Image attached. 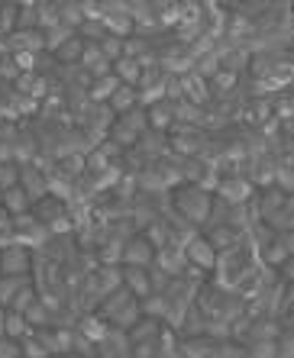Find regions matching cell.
<instances>
[{
    "label": "cell",
    "mask_w": 294,
    "mask_h": 358,
    "mask_svg": "<svg viewBox=\"0 0 294 358\" xmlns=\"http://www.w3.org/2000/svg\"><path fill=\"white\" fill-rule=\"evenodd\" d=\"M281 329H291V333H294V307L285 310V323H281Z\"/></svg>",
    "instance_id": "obj_39"
},
{
    "label": "cell",
    "mask_w": 294,
    "mask_h": 358,
    "mask_svg": "<svg viewBox=\"0 0 294 358\" xmlns=\"http://www.w3.org/2000/svg\"><path fill=\"white\" fill-rule=\"evenodd\" d=\"M246 355L249 358H278L275 342H246Z\"/></svg>",
    "instance_id": "obj_32"
},
{
    "label": "cell",
    "mask_w": 294,
    "mask_h": 358,
    "mask_svg": "<svg viewBox=\"0 0 294 358\" xmlns=\"http://www.w3.org/2000/svg\"><path fill=\"white\" fill-rule=\"evenodd\" d=\"M20 187H23L26 197L36 203V200H42L49 194V175H46L36 162H20Z\"/></svg>",
    "instance_id": "obj_7"
},
{
    "label": "cell",
    "mask_w": 294,
    "mask_h": 358,
    "mask_svg": "<svg viewBox=\"0 0 294 358\" xmlns=\"http://www.w3.org/2000/svg\"><path fill=\"white\" fill-rule=\"evenodd\" d=\"M249 194H252V184L246 178H223L217 184V200H223L230 207H243L249 200Z\"/></svg>",
    "instance_id": "obj_8"
},
{
    "label": "cell",
    "mask_w": 294,
    "mask_h": 358,
    "mask_svg": "<svg viewBox=\"0 0 294 358\" xmlns=\"http://www.w3.org/2000/svg\"><path fill=\"white\" fill-rule=\"evenodd\" d=\"M155 268H162L165 275H172V278H178L181 275V268L188 265V259H185V249H178V245H165V249H159L155 252V262H152Z\"/></svg>",
    "instance_id": "obj_14"
},
{
    "label": "cell",
    "mask_w": 294,
    "mask_h": 358,
    "mask_svg": "<svg viewBox=\"0 0 294 358\" xmlns=\"http://www.w3.org/2000/svg\"><path fill=\"white\" fill-rule=\"evenodd\" d=\"M278 242H281L285 255H294V229H285V233H278Z\"/></svg>",
    "instance_id": "obj_36"
},
{
    "label": "cell",
    "mask_w": 294,
    "mask_h": 358,
    "mask_svg": "<svg viewBox=\"0 0 294 358\" xmlns=\"http://www.w3.org/2000/svg\"><path fill=\"white\" fill-rule=\"evenodd\" d=\"M33 268V249H26L20 242H10L0 249V275H29Z\"/></svg>",
    "instance_id": "obj_4"
},
{
    "label": "cell",
    "mask_w": 294,
    "mask_h": 358,
    "mask_svg": "<svg viewBox=\"0 0 294 358\" xmlns=\"http://www.w3.org/2000/svg\"><path fill=\"white\" fill-rule=\"evenodd\" d=\"M281 307H288V310H291V307H294V281H291V284H288V291H285V294H281Z\"/></svg>",
    "instance_id": "obj_38"
},
{
    "label": "cell",
    "mask_w": 294,
    "mask_h": 358,
    "mask_svg": "<svg viewBox=\"0 0 294 358\" xmlns=\"http://www.w3.org/2000/svg\"><path fill=\"white\" fill-rule=\"evenodd\" d=\"M126 355H133L130 333H123V329H110V336L97 345V358H126Z\"/></svg>",
    "instance_id": "obj_11"
},
{
    "label": "cell",
    "mask_w": 294,
    "mask_h": 358,
    "mask_svg": "<svg viewBox=\"0 0 294 358\" xmlns=\"http://www.w3.org/2000/svg\"><path fill=\"white\" fill-rule=\"evenodd\" d=\"M0 203H4V210H7L10 217H23V213H29V210H33V200L26 197V191L20 187V184L0 194Z\"/></svg>",
    "instance_id": "obj_17"
},
{
    "label": "cell",
    "mask_w": 294,
    "mask_h": 358,
    "mask_svg": "<svg viewBox=\"0 0 294 358\" xmlns=\"http://www.w3.org/2000/svg\"><path fill=\"white\" fill-rule=\"evenodd\" d=\"M36 339L46 345V352L52 355H62V352H71V339H75V326L71 323H49L36 329Z\"/></svg>",
    "instance_id": "obj_3"
},
{
    "label": "cell",
    "mask_w": 294,
    "mask_h": 358,
    "mask_svg": "<svg viewBox=\"0 0 294 358\" xmlns=\"http://www.w3.org/2000/svg\"><path fill=\"white\" fill-rule=\"evenodd\" d=\"M155 262V245L146 239L143 233L130 236L123 242V255H120V265H133V268H152Z\"/></svg>",
    "instance_id": "obj_5"
},
{
    "label": "cell",
    "mask_w": 294,
    "mask_h": 358,
    "mask_svg": "<svg viewBox=\"0 0 294 358\" xmlns=\"http://www.w3.org/2000/svg\"><path fill=\"white\" fill-rule=\"evenodd\" d=\"M136 149L146 152V155H162V152L168 149V139H165V133H152V129H146V133L139 136V142H136Z\"/></svg>",
    "instance_id": "obj_23"
},
{
    "label": "cell",
    "mask_w": 294,
    "mask_h": 358,
    "mask_svg": "<svg viewBox=\"0 0 294 358\" xmlns=\"http://www.w3.org/2000/svg\"><path fill=\"white\" fill-rule=\"evenodd\" d=\"M97 49H101V55L107 62H117V59H123L126 39H117V36H104V39L97 42Z\"/></svg>",
    "instance_id": "obj_28"
},
{
    "label": "cell",
    "mask_w": 294,
    "mask_h": 358,
    "mask_svg": "<svg viewBox=\"0 0 294 358\" xmlns=\"http://www.w3.org/2000/svg\"><path fill=\"white\" fill-rule=\"evenodd\" d=\"M120 87V81L113 75H104V78H94V84H91V100L94 103H107L110 100V94Z\"/></svg>",
    "instance_id": "obj_25"
},
{
    "label": "cell",
    "mask_w": 294,
    "mask_h": 358,
    "mask_svg": "<svg viewBox=\"0 0 294 358\" xmlns=\"http://www.w3.org/2000/svg\"><path fill=\"white\" fill-rule=\"evenodd\" d=\"M269 223L275 226V229H281V233H285V229H294V194H288L285 203L278 207V213L269 217Z\"/></svg>",
    "instance_id": "obj_24"
},
{
    "label": "cell",
    "mask_w": 294,
    "mask_h": 358,
    "mask_svg": "<svg viewBox=\"0 0 294 358\" xmlns=\"http://www.w3.org/2000/svg\"><path fill=\"white\" fill-rule=\"evenodd\" d=\"M110 75L117 78L120 84H130V87H136L139 84V78H143V65L136 59H130V55H123V59H117L113 62V71Z\"/></svg>",
    "instance_id": "obj_18"
},
{
    "label": "cell",
    "mask_w": 294,
    "mask_h": 358,
    "mask_svg": "<svg viewBox=\"0 0 294 358\" xmlns=\"http://www.w3.org/2000/svg\"><path fill=\"white\" fill-rule=\"evenodd\" d=\"M84 45H88V42L81 39V36H71V39L65 42V45H62L59 52H55V59L59 62H65V65H71V62H81V55H84Z\"/></svg>",
    "instance_id": "obj_26"
},
{
    "label": "cell",
    "mask_w": 294,
    "mask_h": 358,
    "mask_svg": "<svg viewBox=\"0 0 294 358\" xmlns=\"http://www.w3.org/2000/svg\"><path fill=\"white\" fill-rule=\"evenodd\" d=\"M0 71H4V78H17L20 75V65L13 59H4V62H0Z\"/></svg>",
    "instance_id": "obj_37"
},
{
    "label": "cell",
    "mask_w": 294,
    "mask_h": 358,
    "mask_svg": "<svg viewBox=\"0 0 294 358\" xmlns=\"http://www.w3.org/2000/svg\"><path fill=\"white\" fill-rule=\"evenodd\" d=\"M0 358H23V355H20V342L17 339H7V336H0Z\"/></svg>",
    "instance_id": "obj_34"
},
{
    "label": "cell",
    "mask_w": 294,
    "mask_h": 358,
    "mask_svg": "<svg viewBox=\"0 0 294 358\" xmlns=\"http://www.w3.org/2000/svg\"><path fill=\"white\" fill-rule=\"evenodd\" d=\"M281 333V323L275 317H259L246 323V342H275Z\"/></svg>",
    "instance_id": "obj_12"
},
{
    "label": "cell",
    "mask_w": 294,
    "mask_h": 358,
    "mask_svg": "<svg viewBox=\"0 0 294 358\" xmlns=\"http://www.w3.org/2000/svg\"><path fill=\"white\" fill-rule=\"evenodd\" d=\"M107 107H110V113H113V117H123V113H130V110L139 107V91H136V87H130V84H120L117 91L110 94Z\"/></svg>",
    "instance_id": "obj_15"
},
{
    "label": "cell",
    "mask_w": 294,
    "mask_h": 358,
    "mask_svg": "<svg viewBox=\"0 0 294 358\" xmlns=\"http://www.w3.org/2000/svg\"><path fill=\"white\" fill-rule=\"evenodd\" d=\"M185 259L194 271H214L217 268V249L207 242V236H194L191 242L185 245Z\"/></svg>",
    "instance_id": "obj_6"
},
{
    "label": "cell",
    "mask_w": 294,
    "mask_h": 358,
    "mask_svg": "<svg viewBox=\"0 0 294 358\" xmlns=\"http://www.w3.org/2000/svg\"><path fill=\"white\" fill-rule=\"evenodd\" d=\"M117 126H123V129H130L133 136H143L146 129H149V120H146V107H136L130 110V113H123V117L113 120Z\"/></svg>",
    "instance_id": "obj_22"
},
{
    "label": "cell",
    "mask_w": 294,
    "mask_h": 358,
    "mask_svg": "<svg viewBox=\"0 0 294 358\" xmlns=\"http://www.w3.org/2000/svg\"><path fill=\"white\" fill-rule=\"evenodd\" d=\"M42 36H46V49H49V52H59L62 45H65V42L75 36V29H68V26L59 23V26H52V29H46Z\"/></svg>",
    "instance_id": "obj_27"
},
{
    "label": "cell",
    "mask_w": 294,
    "mask_h": 358,
    "mask_svg": "<svg viewBox=\"0 0 294 358\" xmlns=\"http://www.w3.org/2000/svg\"><path fill=\"white\" fill-rule=\"evenodd\" d=\"M52 358H81L78 352H62V355H52Z\"/></svg>",
    "instance_id": "obj_40"
},
{
    "label": "cell",
    "mask_w": 294,
    "mask_h": 358,
    "mask_svg": "<svg viewBox=\"0 0 294 358\" xmlns=\"http://www.w3.org/2000/svg\"><path fill=\"white\" fill-rule=\"evenodd\" d=\"M146 120H149L152 133H165L175 126V103H168V100L152 103V107H146Z\"/></svg>",
    "instance_id": "obj_13"
},
{
    "label": "cell",
    "mask_w": 294,
    "mask_h": 358,
    "mask_svg": "<svg viewBox=\"0 0 294 358\" xmlns=\"http://www.w3.org/2000/svg\"><path fill=\"white\" fill-rule=\"evenodd\" d=\"M36 297H39V291H36V284H26L23 291H20L17 297H13V303H10L7 310H17V313H23V310L29 307V303H33Z\"/></svg>",
    "instance_id": "obj_31"
},
{
    "label": "cell",
    "mask_w": 294,
    "mask_h": 358,
    "mask_svg": "<svg viewBox=\"0 0 294 358\" xmlns=\"http://www.w3.org/2000/svg\"><path fill=\"white\" fill-rule=\"evenodd\" d=\"M126 358H133V355H126Z\"/></svg>",
    "instance_id": "obj_43"
},
{
    "label": "cell",
    "mask_w": 294,
    "mask_h": 358,
    "mask_svg": "<svg viewBox=\"0 0 294 358\" xmlns=\"http://www.w3.org/2000/svg\"><path fill=\"white\" fill-rule=\"evenodd\" d=\"M275 352H278V358H294V333L291 329H281V333H278Z\"/></svg>",
    "instance_id": "obj_33"
},
{
    "label": "cell",
    "mask_w": 294,
    "mask_h": 358,
    "mask_svg": "<svg viewBox=\"0 0 294 358\" xmlns=\"http://www.w3.org/2000/svg\"><path fill=\"white\" fill-rule=\"evenodd\" d=\"M17 184H20V162H4L0 165V194L17 187Z\"/></svg>",
    "instance_id": "obj_30"
},
{
    "label": "cell",
    "mask_w": 294,
    "mask_h": 358,
    "mask_svg": "<svg viewBox=\"0 0 294 358\" xmlns=\"http://www.w3.org/2000/svg\"><path fill=\"white\" fill-rule=\"evenodd\" d=\"M172 207L181 213V220L191 226H204L214 210V194L204 191L197 181H181L172 187Z\"/></svg>",
    "instance_id": "obj_1"
},
{
    "label": "cell",
    "mask_w": 294,
    "mask_h": 358,
    "mask_svg": "<svg viewBox=\"0 0 294 358\" xmlns=\"http://www.w3.org/2000/svg\"><path fill=\"white\" fill-rule=\"evenodd\" d=\"M75 329L84 336V339H91L94 345H101V342L110 336V329H113V326H110L101 313H94V310H91V313H81V317L75 320Z\"/></svg>",
    "instance_id": "obj_9"
},
{
    "label": "cell",
    "mask_w": 294,
    "mask_h": 358,
    "mask_svg": "<svg viewBox=\"0 0 294 358\" xmlns=\"http://www.w3.org/2000/svg\"><path fill=\"white\" fill-rule=\"evenodd\" d=\"M10 45L23 55V52H39V49H46V36H42V29H13L10 33Z\"/></svg>",
    "instance_id": "obj_16"
},
{
    "label": "cell",
    "mask_w": 294,
    "mask_h": 358,
    "mask_svg": "<svg viewBox=\"0 0 294 358\" xmlns=\"http://www.w3.org/2000/svg\"><path fill=\"white\" fill-rule=\"evenodd\" d=\"M120 278H123V287L133 297H149L152 294V281H149V268H133V265H120Z\"/></svg>",
    "instance_id": "obj_10"
},
{
    "label": "cell",
    "mask_w": 294,
    "mask_h": 358,
    "mask_svg": "<svg viewBox=\"0 0 294 358\" xmlns=\"http://www.w3.org/2000/svg\"><path fill=\"white\" fill-rule=\"evenodd\" d=\"M278 275H281V281H288V284L294 281V255H288V259L278 265Z\"/></svg>",
    "instance_id": "obj_35"
},
{
    "label": "cell",
    "mask_w": 294,
    "mask_h": 358,
    "mask_svg": "<svg viewBox=\"0 0 294 358\" xmlns=\"http://www.w3.org/2000/svg\"><path fill=\"white\" fill-rule=\"evenodd\" d=\"M4 317H7V307H0V336H4Z\"/></svg>",
    "instance_id": "obj_41"
},
{
    "label": "cell",
    "mask_w": 294,
    "mask_h": 358,
    "mask_svg": "<svg viewBox=\"0 0 294 358\" xmlns=\"http://www.w3.org/2000/svg\"><path fill=\"white\" fill-rule=\"evenodd\" d=\"M26 284H33L29 275H0V307H10Z\"/></svg>",
    "instance_id": "obj_19"
},
{
    "label": "cell",
    "mask_w": 294,
    "mask_h": 358,
    "mask_svg": "<svg viewBox=\"0 0 294 358\" xmlns=\"http://www.w3.org/2000/svg\"><path fill=\"white\" fill-rule=\"evenodd\" d=\"M94 313H101L113 329H123V333L136 323V320L143 317V310H139V297H133L126 287H120V291H113L110 297H104Z\"/></svg>",
    "instance_id": "obj_2"
},
{
    "label": "cell",
    "mask_w": 294,
    "mask_h": 358,
    "mask_svg": "<svg viewBox=\"0 0 294 358\" xmlns=\"http://www.w3.org/2000/svg\"><path fill=\"white\" fill-rule=\"evenodd\" d=\"M29 333H36V329L26 323L23 313H17V310H7V317H4V336L20 342L23 336H29Z\"/></svg>",
    "instance_id": "obj_21"
},
{
    "label": "cell",
    "mask_w": 294,
    "mask_h": 358,
    "mask_svg": "<svg viewBox=\"0 0 294 358\" xmlns=\"http://www.w3.org/2000/svg\"><path fill=\"white\" fill-rule=\"evenodd\" d=\"M285 171H288V175H291V178H294V159H291V162H288V168H285Z\"/></svg>",
    "instance_id": "obj_42"
},
{
    "label": "cell",
    "mask_w": 294,
    "mask_h": 358,
    "mask_svg": "<svg viewBox=\"0 0 294 358\" xmlns=\"http://www.w3.org/2000/svg\"><path fill=\"white\" fill-rule=\"evenodd\" d=\"M52 313H55V310H52V307H49V303H46V300H42V297H36L33 303H29V307L23 310L26 323L33 326V329H42V326H49V323H52Z\"/></svg>",
    "instance_id": "obj_20"
},
{
    "label": "cell",
    "mask_w": 294,
    "mask_h": 358,
    "mask_svg": "<svg viewBox=\"0 0 294 358\" xmlns=\"http://www.w3.org/2000/svg\"><path fill=\"white\" fill-rule=\"evenodd\" d=\"M20 355L23 358H49V352H46V345L36 339V333H29L20 339Z\"/></svg>",
    "instance_id": "obj_29"
}]
</instances>
